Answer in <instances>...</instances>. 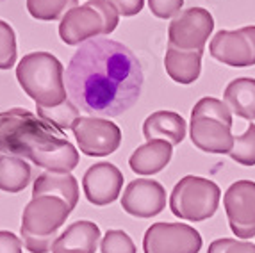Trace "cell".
Instances as JSON below:
<instances>
[{"instance_id":"obj_1","label":"cell","mask_w":255,"mask_h":253,"mask_svg":"<svg viewBox=\"0 0 255 253\" xmlns=\"http://www.w3.org/2000/svg\"><path fill=\"white\" fill-rule=\"evenodd\" d=\"M143 88L139 61L109 38L81 45L66 68L68 98L93 118H113L130 109Z\"/></svg>"},{"instance_id":"obj_2","label":"cell","mask_w":255,"mask_h":253,"mask_svg":"<svg viewBox=\"0 0 255 253\" xmlns=\"http://www.w3.org/2000/svg\"><path fill=\"white\" fill-rule=\"evenodd\" d=\"M0 146L54 173H70L79 166V152L64 132L21 107L0 113Z\"/></svg>"},{"instance_id":"obj_3","label":"cell","mask_w":255,"mask_h":253,"mask_svg":"<svg viewBox=\"0 0 255 253\" xmlns=\"http://www.w3.org/2000/svg\"><path fill=\"white\" fill-rule=\"evenodd\" d=\"M21 89L36 102V107H57L68 100L64 68L48 52H32L21 57L16 66Z\"/></svg>"},{"instance_id":"obj_4","label":"cell","mask_w":255,"mask_h":253,"mask_svg":"<svg viewBox=\"0 0 255 253\" xmlns=\"http://www.w3.org/2000/svg\"><path fill=\"white\" fill-rule=\"evenodd\" d=\"M72 207L57 196H32L21 214V243L30 253H48Z\"/></svg>"},{"instance_id":"obj_5","label":"cell","mask_w":255,"mask_h":253,"mask_svg":"<svg viewBox=\"0 0 255 253\" xmlns=\"http://www.w3.org/2000/svg\"><path fill=\"white\" fill-rule=\"evenodd\" d=\"M220 198L221 191L216 182L187 175L175 184L170 194V209L180 220L200 223L213 218L220 205Z\"/></svg>"},{"instance_id":"obj_6","label":"cell","mask_w":255,"mask_h":253,"mask_svg":"<svg viewBox=\"0 0 255 253\" xmlns=\"http://www.w3.org/2000/svg\"><path fill=\"white\" fill-rule=\"evenodd\" d=\"M77 144L88 157H106L115 153L122 144V130L106 118L81 116L72 126Z\"/></svg>"},{"instance_id":"obj_7","label":"cell","mask_w":255,"mask_h":253,"mask_svg":"<svg viewBox=\"0 0 255 253\" xmlns=\"http://www.w3.org/2000/svg\"><path fill=\"white\" fill-rule=\"evenodd\" d=\"M214 29V18L204 7H191L171 20L168 27V45L180 50H200Z\"/></svg>"},{"instance_id":"obj_8","label":"cell","mask_w":255,"mask_h":253,"mask_svg":"<svg viewBox=\"0 0 255 253\" xmlns=\"http://www.w3.org/2000/svg\"><path fill=\"white\" fill-rule=\"evenodd\" d=\"M202 236L186 223H153L143 237L145 253H198Z\"/></svg>"},{"instance_id":"obj_9","label":"cell","mask_w":255,"mask_h":253,"mask_svg":"<svg viewBox=\"0 0 255 253\" xmlns=\"http://www.w3.org/2000/svg\"><path fill=\"white\" fill-rule=\"evenodd\" d=\"M209 52L214 59L232 68L255 64V25L238 30H218L211 39Z\"/></svg>"},{"instance_id":"obj_10","label":"cell","mask_w":255,"mask_h":253,"mask_svg":"<svg viewBox=\"0 0 255 253\" xmlns=\"http://www.w3.org/2000/svg\"><path fill=\"white\" fill-rule=\"evenodd\" d=\"M230 230L239 239L255 237V182L238 180L223 196Z\"/></svg>"},{"instance_id":"obj_11","label":"cell","mask_w":255,"mask_h":253,"mask_svg":"<svg viewBox=\"0 0 255 253\" xmlns=\"http://www.w3.org/2000/svg\"><path fill=\"white\" fill-rule=\"evenodd\" d=\"M166 207V189L157 180L137 178L125 187L122 194V209L134 218H153Z\"/></svg>"},{"instance_id":"obj_12","label":"cell","mask_w":255,"mask_h":253,"mask_svg":"<svg viewBox=\"0 0 255 253\" xmlns=\"http://www.w3.org/2000/svg\"><path fill=\"white\" fill-rule=\"evenodd\" d=\"M124 187V173L111 162H97L84 173L82 189L88 202L104 207L116 202Z\"/></svg>"},{"instance_id":"obj_13","label":"cell","mask_w":255,"mask_h":253,"mask_svg":"<svg viewBox=\"0 0 255 253\" xmlns=\"http://www.w3.org/2000/svg\"><path fill=\"white\" fill-rule=\"evenodd\" d=\"M102 34H107L106 20L90 4L73 7L59 23V38L66 45H81L82 41H90Z\"/></svg>"},{"instance_id":"obj_14","label":"cell","mask_w":255,"mask_h":253,"mask_svg":"<svg viewBox=\"0 0 255 253\" xmlns=\"http://www.w3.org/2000/svg\"><path fill=\"white\" fill-rule=\"evenodd\" d=\"M189 135L198 150L207 153H230L234 148L232 126L211 116H191Z\"/></svg>"},{"instance_id":"obj_15","label":"cell","mask_w":255,"mask_h":253,"mask_svg":"<svg viewBox=\"0 0 255 253\" xmlns=\"http://www.w3.org/2000/svg\"><path fill=\"white\" fill-rule=\"evenodd\" d=\"M102 234L93 221H75L52 246V253H95Z\"/></svg>"},{"instance_id":"obj_16","label":"cell","mask_w":255,"mask_h":253,"mask_svg":"<svg viewBox=\"0 0 255 253\" xmlns=\"http://www.w3.org/2000/svg\"><path fill=\"white\" fill-rule=\"evenodd\" d=\"M173 155V144L164 139H153L141 144L128 159V166L137 175H155L168 166Z\"/></svg>"},{"instance_id":"obj_17","label":"cell","mask_w":255,"mask_h":253,"mask_svg":"<svg viewBox=\"0 0 255 253\" xmlns=\"http://www.w3.org/2000/svg\"><path fill=\"white\" fill-rule=\"evenodd\" d=\"M143 135L146 141L164 139L173 146L180 144L186 137V120L173 111H155L143 123Z\"/></svg>"},{"instance_id":"obj_18","label":"cell","mask_w":255,"mask_h":253,"mask_svg":"<svg viewBox=\"0 0 255 253\" xmlns=\"http://www.w3.org/2000/svg\"><path fill=\"white\" fill-rule=\"evenodd\" d=\"M32 180V168L23 157L0 146V189L5 193H20Z\"/></svg>"},{"instance_id":"obj_19","label":"cell","mask_w":255,"mask_h":253,"mask_svg":"<svg viewBox=\"0 0 255 253\" xmlns=\"http://www.w3.org/2000/svg\"><path fill=\"white\" fill-rule=\"evenodd\" d=\"M166 73L177 84H193L202 72V52L200 50H180L168 45L164 55Z\"/></svg>"},{"instance_id":"obj_20","label":"cell","mask_w":255,"mask_h":253,"mask_svg":"<svg viewBox=\"0 0 255 253\" xmlns=\"http://www.w3.org/2000/svg\"><path fill=\"white\" fill-rule=\"evenodd\" d=\"M32 196H57L68 203L73 211L79 202V182L72 173L45 171L34 180Z\"/></svg>"},{"instance_id":"obj_21","label":"cell","mask_w":255,"mask_h":253,"mask_svg":"<svg viewBox=\"0 0 255 253\" xmlns=\"http://www.w3.org/2000/svg\"><path fill=\"white\" fill-rule=\"evenodd\" d=\"M225 104L239 118L255 120V79L250 77H241V79L232 80L225 88Z\"/></svg>"},{"instance_id":"obj_22","label":"cell","mask_w":255,"mask_h":253,"mask_svg":"<svg viewBox=\"0 0 255 253\" xmlns=\"http://www.w3.org/2000/svg\"><path fill=\"white\" fill-rule=\"evenodd\" d=\"M36 109H38V116L43 122L52 125L54 128H57L61 132L72 130L73 123L81 118V111H79V107L70 98L57 107H48V109L36 107Z\"/></svg>"},{"instance_id":"obj_23","label":"cell","mask_w":255,"mask_h":253,"mask_svg":"<svg viewBox=\"0 0 255 253\" xmlns=\"http://www.w3.org/2000/svg\"><path fill=\"white\" fill-rule=\"evenodd\" d=\"M79 5V0H27V11L32 18L43 21L63 20V16Z\"/></svg>"},{"instance_id":"obj_24","label":"cell","mask_w":255,"mask_h":253,"mask_svg":"<svg viewBox=\"0 0 255 253\" xmlns=\"http://www.w3.org/2000/svg\"><path fill=\"white\" fill-rule=\"evenodd\" d=\"M241 166H255V123H250L247 132L234 137V148L229 153Z\"/></svg>"},{"instance_id":"obj_25","label":"cell","mask_w":255,"mask_h":253,"mask_svg":"<svg viewBox=\"0 0 255 253\" xmlns=\"http://www.w3.org/2000/svg\"><path fill=\"white\" fill-rule=\"evenodd\" d=\"M191 116H211V118H218L232 126V111L229 109L225 102L213 97H205L196 102L191 111Z\"/></svg>"},{"instance_id":"obj_26","label":"cell","mask_w":255,"mask_h":253,"mask_svg":"<svg viewBox=\"0 0 255 253\" xmlns=\"http://www.w3.org/2000/svg\"><path fill=\"white\" fill-rule=\"evenodd\" d=\"M16 63V36L7 21L0 20V70H9Z\"/></svg>"},{"instance_id":"obj_27","label":"cell","mask_w":255,"mask_h":253,"mask_svg":"<svg viewBox=\"0 0 255 253\" xmlns=\"http://www.w3.org/2000/svg\"><path fill=\"white\" fill-rule=\"evenodd\" d=\"M102 253H136V245L124 230H109L102 237L100 245Z\"/></svg>"},{"instance_id":"obj_28","label":"cell","mask_w":255,"mask_h":253,"mask_svg":"<svg viewBox=\"0 0 255 253\" xmlns=\"http://www.w3.org/2000/svg\"><path fill=\"white\" fill-rule=\"evenodd\" d=\"M207 253H255V245L239 239H216L209 245Z\"/></svg>"},{"instance_id":"obj_29","label":"cell","mask_w":255,"mask_h":253,"mask_svg":"<svg viewBox=\"0 0 255 253\" xmlns=\"http://www.w3.org/2000/svg\"><path fill=\"white\" fill-rule=\"evenodd\" d=\"M148 5L153 16L166 20L182 13L180 9L184 5V0H148Z\"/></svg>"},{"instance_id":"obj_30","label":"cell","mask_w":255,"mask_h":253,"mask_svg":"<svg viewBox=\"0 0 255 253\" xmlns=\"http://www.w3.org/2000/svg\"><path fill=\"white\" fill-rule=\"evenodd\" d=\"M88 4H90L91 7H95L98 11V13L102 14V18L106 20L107 34L113 32V30L116 29V25H118V21H120L118 9H116L115 5L111 4L109 0H90Z\"/></svg>"},{"instance_id":"obj_31","label":"cell","mask_w":255,"mask_h":253,"mask_svg":"<svg viewBox=\"0 0 255 253\" xmlns=\"http://www.w3.org/2000/svg\"><path fill=\"white\" fill-rule=\"evenodd\" d=\"M0 253H21V239L13 232L0 230Z\"/></svg>"},{"instance_id":"obj_32","label":"cell","mask_w":255,"mask_h":253,"mask_svg":"<svg viewBox=\"0 0 255 253\" xmlns=\"http://www.w3.org/2000/svg\"><path fill=\"white\" fill-rule=\"evenodd\" d=\"M122 16H134L143 9L145 0H109Z\"/></svg>"}]
</instances>
